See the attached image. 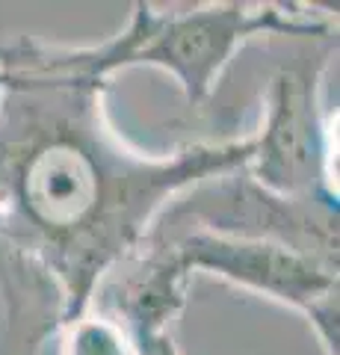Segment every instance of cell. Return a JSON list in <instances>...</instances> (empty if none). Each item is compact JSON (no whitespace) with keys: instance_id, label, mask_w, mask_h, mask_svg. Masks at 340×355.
<instances>
[{"instance_id":"6da1fadb","label":"cell","mask_w":340,"mask_h":355,"mask_svg":"<svg viewBox=\"0 0 340 355\" xmlns=\"http://www.w3.org/2000/svg\"><path fill=\"white\" fill-rule=\"evenodd\" d=\"M107 80L0 69V282L6 355L78 323L92 287L166 198L251 160V137L145 157L107 125Z\"/></svg>"},{"instance_id":"7a4b0ae2","label":"cell","mask_w":340,"mask_h":355,"mask_svg":"<svg viewBox=\"0 0 340 355\" xmlns=\"http://www.w3.org/2000/svg\"><path fill=\"white\" fill-rule=\"evenodd\" d=\"M328 36L332 21L281 3H204L157 12L136 3L118 36L89 48H60L21 36L0 48V69L57 71L107 80L122 69L154 65L178 80L190 107L211 101L219 77L246 42L258 36Z\"/></svg>"},{"instance_id":"3957f363","label":"cell","mask_w":340,"mask_h":355,"mask_svg":"<svg viewBox=\"0 0 340 355\" xmlns=\"http://www.w3.org/2000/svg\"><path fill=\"white\" fill-rule=\"evenodd\" d=\"M166 258L181 275L204 270L302 311L314 323L325 355H337V266L316 261L290 243L213 228L186 234Z\"/></svg>"},{"instance_id":"277c9868","label":"cell","mask_w":340,"mask_h":355,"mask_svg":"<svg viewBox=\"0 0 340 355\" xmlns=\"http://www.w3.org/2000/svg\"><path fill=\"white\" fill-rule=\"evenodd\" d=\"M323 62H290L272 74L260 133L251 137V175L269 196L311 198L328 187L325 128L320 119Z\"/></svg>"},{"instance_id":"5b68a950","label":"cell","mask_w":340,"mask_h":355,"mask_svg":"<svg viewBox=\"0 0 340 355\" xmlns=\"http://www.w3.org/2000/svg\"><path fill=\"white\" fill-rule=\"evenodd\" d=\"M69 355H134L109 320H86L80 317L71 329Z\"/></svg>"},{"instance_id":"8992f818","label":"cell","mask_w":340,"mask_h":355,"mask_svg":"<svg viewBox=\"0 0 340 355\" xmlns=\"http://www.w3.org/2000/svg\"><path fill=\"white\" fill-rule=\"evenodd\" d=\"M139 355H181L175 349V340H172V331H154V335H145L139 338Z\"/></svg>"}]
</instances>
